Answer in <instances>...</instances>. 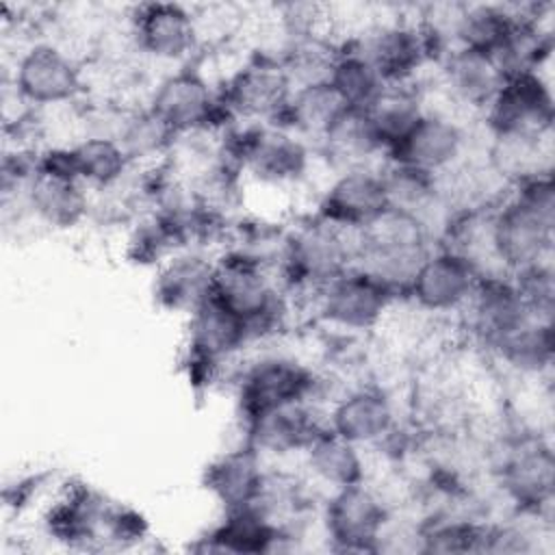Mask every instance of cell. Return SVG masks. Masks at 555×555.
<instances>
[{"mask_svg": "<svg viewBox=\"0 0 555 555\" xmlns=\"http://www.w3.org/2000/svg\"><path fill=\"white\" fill-rule=\"evenodd\" d=\"M85 87L80 61L54 41H30L15 59L13 89L30 108L74 104L85 95Z\"/></svg>", "mask_w": 555, "mask_h": 555, "instance_id": "obj_10", "label": "cell"}, {"mask_svg": "<svg viewBox=\"0 0 555 555\" xmlns=\"http://www.w3.org/2000/svg\"><path fill=\"white\" fill-rule=\"evenodd\" d=\"M377 69L384 85H421L425 67H434V52L416 17H386L347 37Z\"/></svg>", "mask_w": 555, "mask_h": 555, "instance_id": "obj_11", "label": "cell"}, {"mask_svg": "<svg viewBox=\"0 0 555 555\" xmlns=\"http://www.w3.org/2000/svg\"><path fill=\"white\" fill-rule=\"evenodd\" d=\"M264 462L267 460L241 438L234 447L208 462L202 483L223 512L254 505L269 470Z\"/></svg>", "mask_w": 555, "mask_h": 555, "instance_id": "obj_22", "label": "cell"}, {"mask_svg": "<svg viewBox=\"0 0 555 555\" xmlns=\"http://www.w3.org/2000/svg\"><path fill=\"white\" fill-rule=\"evenodd\" d=\"M479 278L481 271L473 260L451 247L434 245L401 297L431 319L460 314L475 293Z\"/></svg>", "mask_w": 555, "mask_h": 555, "instance_id": "obj_14", "label": "cell"}, {"mask_svg": "<svg viewBox=\"0 0 555 555\" xmlns=\"http://www.w3.org/2000/svg\"><path fill=\"white\" fill-rule=\"evenodd\" d=\"M325 418L330 431L362 447L364 451L382 449L390 455L408 440L395 392L371 379L347 386L325 408Z\"/></svg>", "mask_w": 555, "mask_h": 555, "instance_id": "obj_6", "label": "cell"}, {"mask_svg": "<svg viewBox=\"0 0 555 555\" xmlns=\"http://www.w3.org/2000/svg\"><path fill=\"white\" fill-rule=\"evenodd\" d=\"M468 147V119H462L447 108L425 104V113L386 154V160L401 163L438 178L470 158Z\"/></svg>", "mask_w": 555, "mask_h": 555, "instance_id": "obj_15", "label": "cell"}, {"mask_svg": "<svg viewBox=\"0 0 555 555\" xmlns=\"http://www.w3.org/2000/svg\"><path fill=\"white\" fill-rule=\"evenodd\" d=\"M555 100L546 72H522L503 76L496 93L479 115L488 134L553 137Z\"/></svg>", "mask_w": 555, "mask_h": 555, "instance_id": "obj_12", "label": "cell"}, {"mask_svg": "<svg viewBox=\"0 0 555 555\" xmlns=\"http://www.w3.org/2000/svg\"><path fill=\"white\" fill-rule=\"evenodd\" d=\"M241 423L251 416L299 401L327 408V375L286 351L245 356L232 373Z\"/></svg>", "mask_w": 555, "mask_h": 555, "instance_id": "obj_2", "label": "cell"}, {"mask_svg": "<svg viewBox=\"0 0 555 555\" xmlns=\"http://www.w3.org/2000/svg\"><path fill=\"white\" fill-rule=\"evenodd\" d=\"M219 102L234 124H275L293 93V82L271 52H249L217 87Z\"/></svg>", "mask_w": 555, "mask_h": 555, "instance_id": "obj_8", "label": "cell"}, {"mask_svg": "<svg viewBox=\"0 0 555 555\" xmlns=\"http://www.w3.org/2000/svg\"><path fill=\"white\" fill-rule=\"evenodd\" d=\"M327 429L325 408L312 401L280 405L241 423V438L264 460L301 455L304 449Z\"/></svg>", "mask_w": 555, "mask_h": 555, "instance_id": "obj_18", "label": "cell"}, {"mask_svg": "<svg viewBox=\"0 0 555 555\" xmlns=\"http://www.w3.org/2000/svg\"><path fill=\"white\" fill-rule=\"evenodd\" d=\"M503 74L496 63L481 52L466 48H451L434 65V85L440 100L453 115L468 119L483 113L499 85Z\"/></svg>", "mask_w": 555, "mask_h": 555, "instance_id": "obj_16", "label": "cell"}, {"mask_svg": "<svg viewBox=\"0 0 555 555\" xmlns=\"http://www.w3.org/2000/svg\"><path fill=\"white\" fill-rule=\"evenodd\" d=\"M24 212L33 215L41 225L54 230H72L91 212V191L76 178L35 169L22 197Z\"/></svg>", "mask_w": 555, "mask_h": 555, "instance_id": "obj_23", "label": "cell"}, {"mask_svg": "<svg viewBox=\"0 0 555 555\" xmlns=\"http://www.w3.org/2000/svg\"><path fill=\"white\" fill-rule=\"evenodd\" d=\"M327 82L349 108H366L386 87L377 69L347 39H340Z\"/></svg>", "mask_w": 555, "mask_h": 555, "instance_id": "obj_32", "label": "cell"}, {"mask_svg": "<svg viewBox=\"0 0 555 555\" xmlns=\"http://www.w3.org/2000/svg\"><path fill=\"white\" fill-rule=\"evenodd\" d=\"M460 314L466 332L483 351L531 319L509 273H483Z\"/></svg>", "mask_w": 555, "mask_h": 555, "instance_id": "obj_19", "label": "cell"}, {"mask_svg": "<svg viewBox=\"0 0 555 555\" xmlns=\"http://www.w3.org/2000/svg\"><path fill=\"white\" fill-rule=\"evenodd\" d=\"M486 353L522 382H546L553 369V323L529 319Z\"/></svg>", "mask_w": 555, "mask_h": 555, "instance_id": "obj_26", "label": "cell"}, {"mask_svg": "<svg viewBox=\"0 0 555 555\" xmlns=\"http://www.w3.org/2000/svg\"><path fill=\"white\" fill-rule=\"evenodd\" d=\"M347 108L349 106L327 80L299 85L293 87L288 104L275 124L306 139L314 147V143Z\"/></svg>", "mask_w": 555, "mask_h": 555, "instance_id": "obj_27", "label": "cell"}, {"mask_svg": "<svg viewBox=\"0 0 555 555\" xmlns=\"http://www.w3.org/2000/svg\"><path fill=\"white\" fill-rule=\"evenodd\" d=\"M518 17L520 7L512 4H460L455 48L475 50L492 59L514 30Z\"/></svg>", "mask_w": 555, "mask_h": 555, "instance_id": "obj_31", "label": "cell"}, {"mask_svg": "<svg viewBox=\"0 0 555 555\" xmlns=\"http://www.w3.org/2000/svg\"><path fill=\"white\" fill-rule=\"evenodd\" d=\"M69 156L76 178L89 191H115L134 169L111 134H82L69 143Z\"/></svg>", "mask_w": 555, "mask_h": 555, "instance_id": "obj_28", "label": "cell"}, {"mask_svg": "<svg viewBox=\"0 0 555 555\" xmlns=\"http://www.w3.org/2000/svg\"><path fill=\"white\" fill-rule=\"evenodd\" d=\"M215 254L202 247H186L156 267L152 295L169 312L191 314L212 295Z\"/></svg>", "mask_w": 555, "mask_h": 555, "instance_id": "obj_21", "label": "cell"}, {"mask_svg": "<svg viewBox=\"0 0 555 555\" xmlns=\"http://www.w3.org/2000/svg\"><path fill=\"white\" fill-rule=\"evenodd\" d=\"M555 182L553 171L529 176L509 186L490 208V247L501 273L553 260Z\"/></svg>", "mask_w": 555, "mask_h": 555, "instance_id": "obj_1", "label": "cell"}, {"mask_svg": "<svg viewBox=\"0 0 555 555\" xmlns=\"http://www.w3.org/2000/svg\"><path fill=\"white\" fill-rule=\"evenodd\" d=\"M364 113L386 158L425 113L423 85H386Z\"/></svg>", "mask_w": 555, "mask_h": 555, "instance_id": "obj_29", "label": "cell"}, {"mask_svg": "<svg viewBox=\"0 0 555 555\" xmlns=\"http://www.w3.org/2000/svg\"><path fill=\"white\" fill-rule=\"evenodd\" d=\"M399 295L366 273L360 267H351L332 282H327L310 301L312 319L332 334L364 338L375 334Z\"/></svg>", "mask_w": 555, "mask_h": 555, "instance_id": "obj_5", "label": "cell"}, {"mask_svg": "<svg viewBox=\"0 0 555 555\" xmlns=\"http://www.w3.org/2000/svg\"><path fill=\"white\" fill-rule=\"evenodd\" d=\"M392 505L366 479L325 494L321 531L330 551L375 553Z\"/></svg>", "mask_w": 555, "mask_h": 555, "instance_id": "obj_9", "label": "cell"}, {"mask_svg": "<svg viewBox=\"0 0 555 555\" xmlns=\"http://www.w3.org/2000/svg\"><path fill=\"white\" fill-rule=\"evenodd\" d=\"M128 37L134 52L173 67L195 63L204 43L197 17L178 2L137 4L128 17Z\"/></svg>", "mask_w": 555, "mask_h": 555, "instance_id": "obj_13", "label": "cell"}, {"mask_svg": "<svg viewBox=\"0 0 555 555\" xmlns=\"http://www.w3.org/2000/svg\"><path fill=\"white\" fill-rule=\"evenodd\" d=\"M314 154L327 165L330 173L356 167H379L384 163V150L364 108H347L314 143Z\"/></svg>", "mask_w": 555, "mask_h": 555, "instance_id": "obj_24", "label": "cell"}, {"mask_svg": "<svg viewBox=\"0 0 555 555\" xmlns=\"http://www.w3.org/2000/svg\"><path fill=\"white\" fill-rule=\"evenodd\" d=\"M388 208L379 167H356L330 173L312 212L334 225L360 232Z\"/></svg>", "mask_w": 555, "mask_h": 555, "instance_id": "obj_17", "label": "cell"}, {"mask_svg": "<svg viewBox=\"0 0 555 555\" xmlns=\"http://www.w3.org/2000/svg\"><path fill=\"white\" fill-rule=\"evenodd\" d=\"M509 275L514 278L531 319L553 323V310H555L553 260H542V262L529 264Z\"/></svg>", "mask_w": 555, "mask_h": 555, "instance_id": "obj_33", "label": "cell"}, {"mask_svg": "<svg viewBox=\"0 0 555 555\" xmlns=\"http://www.w3.org/2000/svg\"><path fill=\"white\" fill-rule=\"evenodd\" d=\"M306 475L327 492L369 479L366 453L362 447L323 429L301 453Z\"/></svg>", "mask_w": 555, "mask_h": 555, "instance_id": "obj_25", "label": "cell"}, {"mask_svg": "<svg viewBox=\"0 0 555 555\" xmlns=\"http://www.w3.org/2000/svg\"><path fill=\"white\" fill-rule=\"evenodd\" d=\"M301 540L291 529L271 520L260 507L225 509L217 525L193 546L208 553H275L291 551Z\"/></svg>", "mask_w": 555, "mask_h": 555, "instance_id": "obj_20", "label": "cell"}, {"mask_svg": "<svg viewBox=\"0 0 555 555\" xmlns=\"http://www.w3.org/2000/svg\"><path fill=\"white\" fill-rule=\"evenodd\" d=\"M434 245V234L418 217L388 208L358 232L356 267L375 275L401 297Z\"/></svg>", "mask_w": 555, "mask_h": 555, "instance_id": "obj_3", "label": "cell"}, {"mask_svg": "<svg viewBox=\"0 0 555 555\" xmlns=\"http://www.w3.org/2000/svg\"><path fill=\"white\" fill-rule=\"evenodd\" d=\"M145 106L178 137L223 134L234 121L219 102L217 87L199 69L197 61L173 67L156 80Z\"/></svg>", "mask_w": 555, "mask_h": 555, "instance_id": "obj_4", "label": "cell"}, {"mask_svg": "<svg viewBox=\"0 0 555 555\" xmlns=\"http://www.w3.org/2000/svg\"><path fill=\"white\" fill-rule=\"evenodd\" d=\"M251 347L247 323L217 297H208L186 314L184 364L191 382L212 384L230 366L238 364Z\"/></svg>", "mask_w": 555, "mask_h": 555, "instance_id": "obj_7", "label": "cell"}, {"mask_svg": "<svg viewBox=\"0 0 555 555\" xmlns=\"http://www.w3.org/2000/svg\"><path fill=\"white\" fill-rule=\"evenodd\" d=\"M115 139L132 167H154L173 154L178 137L143 104L128 108L117 126Z\"/></svg>", "mask_w": 555, "mask_h": 555, "instance_id": "obj_30", "label": "cell"}]
</instances>
